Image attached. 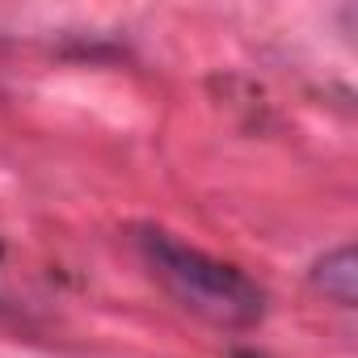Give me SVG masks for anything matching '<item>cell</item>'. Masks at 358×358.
Instances as JSON below:
<instances>
[{"label":"cell","mask_w":358,"mask_h":358,"mask_svg":"<svg viewBox=\"0 0 358 358\" xmlns=\"http://www.w3.org/2000/svg\"><path fill=\"white\" fill-rule=\"evenodd\" d=\"M139 253H143L148 270L160 278V287L194 316H203L220 329H249L262 320L266 295L245 270L177 241L173 232H160V228L139 232Z\"/></svg>","instance_id":"1"},{"label":"cell","mask_w":358,"mask_h":358,"mask_svg":"<svg viewBox=\"0 0 358 358\" xmlns=\"http://www.w3.org/2000/svg\"><path fill=\"white\" fill-rule=\"evenodd\" d=\"M241 358H245V354H241Z\"/></svg>","instance_id":"3"},{"label":"cell","mask_w":358,"mask_h":358,"mask_svg":"<svg viewBox=\"0 0 358 358\" xmlns=\"http://www.w3.org/2000/svg\"><path fill=\"white\" fill-rule=\"evenodd\" d=\"M316 287H320L333 303L354 308V299H358V257H354L350 245L324 253V262L316 266Z\"/></svg>","instance_id":"2"}]
</instances>
